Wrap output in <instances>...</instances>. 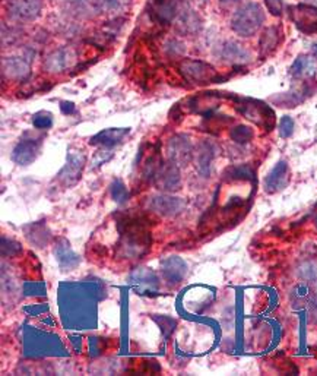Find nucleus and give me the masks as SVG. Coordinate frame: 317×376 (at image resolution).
<instances>
[{"instance_id": "9b49d317", "label": "nucleus", "mask_w": 317, "mask_h": 376, "mask_svg": "<svg viewBox=\"0 0 317 376\" xmlns=\"http://www.w3.org/2000/svg\"><path fill=\"white\" fill-rule=\"evenodd\" d=\"M129 283L134 285L136 292L139 295H149L158 290L160 287V280L156 274L149 268H136L129 275Z\"/></svg>"}, {"instance_id": "39448f33", "label": "nucleus", "mask_w": 317, "mask_h": 376, "mask_svg": "<svg viewBox=\"0 0 317 376\" xmlns=\"http://www.w3.org/2000/svg\"><path fill=\"white\" fill-rule=\"evenodd\" d=\"M292 24L303 34H317V6L311 4H299L288 8Z\"/></svg>"}, {"instance_id": "9d476101", "label": "nucleus", "mask_w": 317, "mask_h": 376, "mask_svg": "<svg viewBox=\"0 0 317 376\" xmlns=\"http://www.w3.org/2000/svg\"><path fill=\"white\" fill-rule=\"evenodd\" d=\"M44 0H8V12L16 21H34L42 11Z\"/></svg>"}, {"instance_id": "4468645a", "label": "nucleus", "mask_w": 317, "mask_h": 376, "mask_svg": "<svg viewBox=\"0 0 317 376\" xmlns=\"http://www.w3.org/2000/svg\"><path fill=\"white\" fill-rule=\"evenodd\" d=\"M161 274L170 285H177L188 274V265L183 259L177 256L167 258L161 262Z\"/></svg>"}, {"instance_id": "4be33fe9", "label": "nucleus", "mask_w": 317, "mask_h": 376, "mask_svg": "<svg viewBox=\"0 0 317 376\" xmlns=\"http://www.w3.org/2000/svg\"><path fill=\"white\" fill-rule=\"evenodd\" d=\"M281 38H282V31H281V27L278 25H272V27H267L262 35H260V41H259V52H260V56L262 57H266L269 55L274 53L279 42H281Z\"/></svg>"}, {"instance_id": "cd10ccee", "label": "nucleus", "mask_w": 317, "mask_h": 376, "mask_svg": "<svg viewBox=\"0 0 317 376\" xmlns=\"http://www.w3.org/2000/svg\"><path fill=\"white\" fill-rule=\"evenodd\" d=\"M110 192H111V196H113V199H115V201L117 203V204H126L127 201H129V190H127V188L123 185V182L122 181H115V182H113L111 183V186H110Z\"/></svg>"}, {"instance_id": "72a5a7b5", "label": "nucleus", "mask_w": 317, "mask_h": 376, "mask_svg": "<svg viewBox=\"0 0 317 376\" xmlns=\"http://www.w3.org/2000/svg\"><path fill=\"white\" fill-rule=\"evenodd\" d=\"M60 110H62L63 115H74V113H76V106L72 101H62Z\"/></svg>"}, {"instance_id": "412c9836", "label": "nucleus", "mask_w": 317, "mask_h": 376, "mask_svg": "<svg viewBox=\"0 0 317 376\" xmlns=\"http://www.w3.org/2000/svg\"><path fill=\"white\" fill-rule=\"evenodd\" d=\"M180 182H181L180 167L170 163V161H168V164H164V167L161 169L160 174H158V178L155 181V183L160 186V189L167 190V192L178 190Z\"/></svg>"}, {"instance_id": "423d86ee", "label": "nucleus", "mask_w": 317, "mask_h": 376, "mask_svg": "<svg viewBox=\"0 0 317 376\" xmlns=\"http://www.w3.org/2000/svg\"><path fill=\"white\" fill-rule=\"evenodd\" d=\"M167 157L168 161L178 166L186 167L193 157V145L188 135H174L167 142Z\"/></svg>"}, {"instance_id": "dca6fc26", "label": "nucleus", "mask_w": 317, "mask_h": 376, "mask_svg": "<svg viewBox=\"0 0 317 376\" xmlns=\"http://www.w3.org/2000/svg\"><path fill=\"white\" fill-rule=\"evenodd\" d=\"M288 182H289V167L287 161H279L266 176L265 190L269 193H275L287 188Z\"/></svg>"}, {"instance_id": "5701e85b", "label": "nucleus", "mask_w": 317, "mask_h": 376, "mask_svg": "<svg viewBox=\"0 0 317 376\" xmlns=\"http://www.w3.org/2000/svg\"><path fill=\"white\" fill-rule=\"evenodd\" d=\"M54 255L60 263V267L63 270H67V271H72L75 267H78L79 263V258L78 255L71 249L69 243H67L66 240H59V243L54 248Z\"/></svg>"}, {"instance_id": "1a4fd4ad", "label": "nucleus", "mask_w": 317, "mask_h": 376, "mask_svg": "<svg viewBox=\"0 0 317 376\" xmlns=\"http://www.w3.org/2000/svg\"><path fill=\"white\" fill-rule=\"evenodd\" d=\"M185 199L170 195H158L148 201V208L161 217H175L185 210Z\"/></svg>"}, {"instance_id": "a211bd4d", "label": "nucleus", "mask_w": 317, "mask_h": 376, "mask_svg": "<svg viewBox=\"0 0 317 376\" xmlns=\"http://www.w3.org/2000/svg\"><path fill=\"white\" fill-rule=\"evenodd\" d=\"M31 71L30 60L24 57H6L2 60V72L8 79L24 81Z\"/></svg>"}, {"instance_id": "c756f323", "label": "nucleus", "mask_w": 317, "mask_h": 376, "mask_svg": "<svg viewBox=\"0 0 317 376\" xmlns=\"http://www.w3.org/2000/svg\"><path fill=\"white\" fill-rule=\"evenodd\" d=\"M164 50L170 57H175V56H180L181 53H183L186 50V47H185V44L180 42L178 40H168L166 42Z\"/></svg>"}, {"instance_id": "473e14b6", "label": "nucleus", "mask_w": 317, "mask_h": 376, "mask_svg": "<svg viewBox=\"0 0 317 376\" xmlns=\"http://www.w3.org/2000/svg\"><path fill=\"white\" fill-rule=\"evenodd\" d=\"M6 249H9V252H8L9 256H13V255H16V253L21 252V248H19L18 243H15L12 240L8 241L6 239H4V241H2V252L6 251Z\"/></svg>"}, {"instance_id": "b1692460", "label": "nucleus", "mask_w": 317, "mask_h": 376, "mask_svg": "<svg viewBox=\"0 0 317 376\" xmlns=\"http://www.w3.org/2000/svg\"><path fill=\"white\" fill-rule=\"evenodd\" d=\"M289 72L294 78H310L316 74V63L309 56H300L292 63Z\"/></svg>"}, {"instance_id": "4c0bfd02", "label": "nucleus", "mask_w": 317, "mask_h": 376, "mask_svg": "<svg viewBox=\"0 0 317 376\" xmlns=\"http://www.w3.org/2000/svg\"><path fill=\"white\" fill-rule=\"evenodd\" d=\"M316 226H317V218H316Z\"/></svg>"}, {"instance_id": "f257e3e1", "label": "nucleus", "mask_w": 317, "mask_h": 376, "mask_svg": "<svg viewBox=\"0 0 317 376\" xmlns=\"http://www.w3.org/2000/svg\"><path fill=\"white\" fill-rule=\"evenodd\" d=\"M265 22V12L256 2L246 4L238 8L231 18V28L240 37L255 35Z\"/></svg>"}, {"instance_id": "393cba45", "label": "nucleus", "mask_w": 317, "mask_h": 376, "mask_svg": "<svg viewBox=\"0 0 317 376\" xmlns=\"http://www.w3.org/2000/svg\"><path fill=\"white\" fill-rule=\"evenodd\" d=\"M255 178V171L250 166H234L225 171L226 181H252Z\"/></svg>"}, {"instance_id": "c9c22d12", "label": "nucleus", "mask_w": 317, "mask_h": 376, "mask_svg": "<svg viewBox=\"0 0 317 376\" xmlns=\"http://www.w3.org/2000/svg\"><path fill=\"white\" fill-rule=\"evenodd\" d=\"M311 50H313V55L317 57V42L314 44V46H313V49H311Z\"/></svg>"}, {"instance_id": "aec40b11", "label": "nucleus", "mask_w": 317, "mask_h": 376, "mask_svg": "<svg viewBox=\"0 0 317 376\" xmlns=\"http://www.w3.org/2000/svg\"><path fill=\"white\" fill-rule=\"evenodd\" d=\"M215 159V147L214 144L208 141H202L195 152V160H196V169L202 176H209L211 169H212V161Z\"/></svg>"}, {"instance_id": "6e6552de", "label": "nucleus", "mask_w": 317, "mask_h": 376, "mask_svg": "<svg viewBox=\"0 0 317 376\" xmlns=\"http://www.w3.org/2000/svg\"><path fill=\"white\" fill-rule=\"evenodd\" d=\"M85 161H86V159H85L83 151L71 148L69 151H67L66 164L63 166V169L59 173V181L64 186H72V185L78 183V181L81 179L82 170L85 167Z\"/></svg>"}, {"instance_id": "f3484780", "label": "nucleus", "mask_w": 317, "mask_h": 376, "mask_svg": "<svg viewBox=\"0 0 317 376\" xmlns=\"http://www.w3.org/2000/svg\"><path fill=\"white\" fill-rule=\"evenodd\" d=\"M130 134V127H110L98 132L97 135L89 139V145L111 148L120 144Z\"/></svg>"}, {"instance_id": "6ab92c4d", "label": "nucleus", "mask_w": 317, "mask_h": 376, "mask_svg": "<svg viewBox=\"0 0 317 376\" xmlns=\"http://www.w3.org/2000/svg\"><path fill=\"white\" fill-rule=\"evenodd\" d=\"M218 56L229 63H246L250 60V52L246 47H243L241 44L237 41H224L219 49H218Z\"/></svg>"}, {"instance_id": "e433bc0d", "label": "nucleus", "mask_w": 317, "mask_h": 376, "mask_svg": "<svg viewBox=\"0 0 317 376\" xmlns=\"http://www.w3.org/2000/svg\"><path fill=\"white\" fill-rule=\"evenodd\" d=\"M307 2H311V4H317V0H307Z\"/></svg>"}, {"instance_id": "a878e982", "label": "nucleus", "mask_w": 317, "mask_h": 376, "mask_svg": "<svg viewBox=\"0 0 317 376\" xmlns=\"http://www.w3.org/2000/svg\"><path fill=\"white\" fill-rule=\"evenodd\" d=\"M230 137L236 144H247L250 142L255 137V132L250 126H246V125H238L236 127L231 129L230 132Z\"/></svg>"}, {"instance_id": "20e7f679", "label": "nucleus", "mask_w": 317, "mask_h": 376, "mask_svg": "<svg viewBox=\"0 0 317 376\" xmlns=\"http://www.w3.org/2000/svg\"><path fill=\"white\" fill-rule=\"evenodd\" d=\"M180 74L185 76L186 81L197 85L214 84L222 81V76L215 71L212 64L197 60V59H185L178 64Z\"/></svg>"}, {"instance_id": "2eb2a0df", "label": "nucleus", "mask_w": 317, "mask_h": 376, "mask_svg": "<svg viewBox=\"0 0 317 376\" xmlns=\"http://www.w3.org/2000/svg\"><path fill=\"white\" fill-rule=\"evenodd\" d=\"M74 59V52L69 47H60L45 57L44 69L52 74H60L69 68Z\"/></svg>"}, {"instance_id": "f704fd0d", "label": "nucleus", "mask_w": 317, "mask_h": 376, "mask_svg": "<svg viewBox=\"0 0 317 376\" xmlns=\"http://www.w3.org/2000/svg\"><path fill=\"white\" fill-rule=\"evenodd\" d=\"M243 0H219V4L224 6V8H231L234 5H238L241 4Z\"/></svg>"}, {"instance_id": "ddd939ff", "label": "nucleus", "mask_w": 317, "mask_h": 376, "mask_svg": "<svg viewBox=\"0 0 317 376\" xmlns=\"http://www.w3.org/2000/svg\"><path fill=\"white\" fill-rule=\"evenodd\" d=\"M175 28L180 34L193 35L202 30V19L200 16L190 8L189 4H183L180 9V13L175 19Z\"/></svg>"}, {"instance_id": "f03ea898", "label": "nucleus", "mask_w": 317, "mask_h": 376, "mask_svg": "<svg viewBox=\"0 0 317 376\" xmlns=\"http://www.w3.org/2000/svg\"><path fill=\"white\" fill-rule=\"evenodd\" d=\"M236 108L240 115L255 125L272 130L275 125V113L266 103L255 98H236Z\"/></svg>"}, {"instance_id": "0eeeda50", "label": "nucleus", "mask_w": 317, "mask_h": 376, "mask_svg": "<svg viewBox=\"0 0 317 376\" xmlns=\"http://www.w3.org/2000/svg\"><path fill=\"white\" fill-rule=\"evenodd\" d=\"M185 0H152L149 16L158 25H170L180 13Z\"/></svg>"}, {"instance_id": "2f4dec72", "label": "nucleus", "mask_w": 317, "mask_h": 376, "mask_svg": "<svg viewBox=\"0 0 317 376\" xmlns=\"http://www.w3.org/2000/svg\"><path fill=\"white\" fill-rule=\"evenodd\" d=\"M265 5L272 16H281L284 12V0H265Z\"/></svg>"}, {"instance_id": "c85d7f7f", "label": "nucleus", "mask_w": 317, "mask_h": 376, "mask_svg": "<svg viewBox=\"0 0 317 376\" xmlns=\"http://www.w3.org/2000/svg\"><path fill=\"white\" fill-rule=\"evenodd\" d=\"M33 125L35 129H50L53 126V116L49 112H40L33 116Z\"/></svg>"}, {"instance_id": "58836bf2", "label": "nucleus", "mask_w": 317, "mask_h": 376, "mask_svg": "<svg viewBox=\"0 0 317 376\" xmlns=\"http://www.w3.org/2000/svg\"><path fill=\"white\" fill-rule=\"evenodd\" d=\"M202 2H205V0H202Z\"/></svg>"}, {"instance_id": "7c9ffc66", "label": "nucleus", "mask_w": 317, "mask_h": 376, "mask_svg": "<svg viewBox=\"0 0 317 376\" xmlns=\"http://www.w3.org/2000/svg\"><path fill=\"white\" fill-rule=\"evenodd\" d=\"M294 134V120L289 116H284L279 122V135L282 138H289Z\"/></svg>"}, {"instance_id": "7ed1b4c3", "label": "nucleus", "mask_w": 317, "mask_h": 376, "mask_svg": "<svg viewBox=\"0 0 317 376\" xmlns=\"http://www.w3.org/2000/svg\"><path fill=\"white\" fill-rule=\"evenodd\" d=\"M120 233L122 240L119 243V251L125 258L139 259L149 251L151 236L146 232V227H132Z\"/></svg>"}, {"instance_id": "bb28decb", "label": "nucleus", "mask_w": 317, "mask_h": 376, "mask_svg": "<svg viewBox=\"0 0 317 376\" xmlns=\"http://www.w3.org/2000/svg\"><path fill=\"white\" fill-rule=\"evenodd\" d=\"M97 4L100 11L117 13L125 11L130 5V0H97Z\"/></svg>"}, {"instance_id": "f8f14e48", "label": "nucleus", "mask_w": 317, "mask_h": 376, "mask_svg": "<svg viewBox=\"0 0 317 376\" xmlns=\"http://www.w3.org/2000/svg\"><path fill=\"white\" fill-rule=\"evenodd\" d=\"M40 149H41L40 139L37 138L21 139L12 151V160L19 166H28L38 157Z\"/></svg>"}]
</instances>
